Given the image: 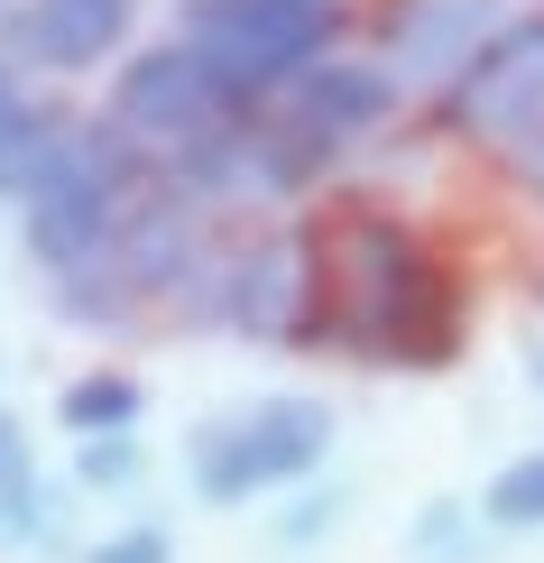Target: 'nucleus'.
Wrapping results in <instances>:
<instances>
[{
  "mask_svg": "<svg viewBox=\"0 0 544 563\" xmlns=\"http://www.w3.org/2000/svg\"><path fill=\"white\" fill-rule=\"evenodd\" d=\"M65 130H75V121H56V111L29 102L19 84H0V195L29 203V185L46 176V157L65 148Z\"/></svg>",
  "mask_w": 544,
  "mask_h": 563,
  "instance_id": "11",
  "label": "nucleus"
},
{
  "mask_svg": "<svg viewBox=\"0 0 544 563\" xmlns=\"http://www.w3.org/2000/svg\"><path fill=\"white\" fill-rule=\"evenodd\" d=\"M323 453H333V407L323 397H258V407L195 434V489L231 508V499L277 489V481H304Z\"/></svg>",
  "mask_w": 544,
  "mask_h": 563,
  "instance_id": "4",
  "label": "nucleus"
},
{
  "mask_svg": "<svg viewBox=\"0 0 544 563\" xmlns=\"http://www.w3.org/2000/svg\"><path fill=\"white\" fill-rule=\"evenodd\" d=\"M75 472H84V481H102V489H111V481H130V472H138V434H92Z\"/></svg>",
  "mask_w": 544,
  "mask_h": 563,
  "instance_id": "15",
  "label": "nucleus"
},
{
  "mask_svg": "<svg viewBox=\"0 0 544 563\" xmlns=\"http://www.w3.org/2000/svg\"><path fill=\"white\" fill-rule=\"evenodd\" d=\"M138 213V167L130 139L111 130H65V148L46 157V176L29 185V250L46 268H92L121 222Z\"/></svg>",
  "mask_w": 544,
  "mask_h": 563,
  "instance_id": "2",
  "label": "nucleus"
},
{
  "mask_svg": "<svg viewBox=\"0 0 544 563\" xmlns=\"http://www.w3.org/2000/svg\"><path fill=\"white\" fill-rule=\"evenodd\" d=\"M314 296H323V268H314V241L304 231H268L258 250L231 260V287H222V314L258 342H296L314 323Z\"/></svg>",
  "mask_w": 544,
  "mask_h": 563,
  "instance_id": "7",
  "label": "nucleus"
},
{
  "mask_svg": "<svg viewBox=\"0 0 544 563\" xmlns=\"http://www.w3.org/2000/svg\"><path fill=\"white\" fill-rule=\"evenodd\" d=\"M489 37H499V0H397L388 10L397 75H462Z\"/></svg>",
  "mask_w": 544,
  "mask_h": 563,
  "instance_id": "8",
  "label": "nucleus"
},
{
  "mask_svg": "<svg viewBox=\"0 0 544 563\" xmlns=\"http://www.w3.org/2000/svg\"><path fill=\"white\" fill-rule=\"evenodd\" d=\"M121 37H130V0H29V10L10 19V46L29 65H56V75L102 65Z\"/></svg>",
  "mask_w": 544,
  "mask_h": 563,
  "instance_id": "9",
  "label": "nucleus"
},
{
  "mask_svg": "<svg viewBox=\"0 0 544 563\" xmlns=\"http://www.w3.org/2000/svg\"><path fill=\"white\" fill-rule=\"evenodd\" d=\"M323 296H333V342L369 351V361H407V369H443L462 314L443 268L415 250L407 222L388 213H351L333 231V268H323Z\"/></svg>",
  "mask_w": 544,
  "mask_h": 563,
  "instance_id": "1",
  "label": "nucleus"
},
{
  "mask_svg": "<svg viewBox=\"0 0 544 563\" xmlns=\"http://www.w3.org/2000/svg\"><path fill=\"white\" fill-rule=\"evenodd\" d=\"M333 29H342V0H195L185 10V46L212 65V84L231 102L296 84L333 46Z\"/></svg>",
  "mask_w": 544,
  "mask_h": 563,
  "instance_id": "3",
  "label": "nucleus"
},
{
  "mask_svg": "<svg viewBox=\"0 0 544 563\" xmlns=\"http://www.w3.org/2000/svg\"><path fill=\"white\" fill-rule=\"evenodd\" d=\"M333 508H342V499H304L296 518H287V536H323V518H333Z\"/></svg>",
  "mask_w": 544,
  "mask_h": 563,
  "instance_id": "17",
  "label": "nucleus"
},
{
  "mask_svg": "<svg viewBox=\"0 0 544 563\" xmlns=\"http://www.w3.org/2000/svg\"><path fill=\"white\" fill-rule=\"evenodd\" d=\"M0 536L10 545L46 536V481H37V453H29V434L10 416H0Z\"/></svg>",
  "mask_w": 544,
  "mask_h": 563,
  "instance_id": "12",
  "label": "nucleus"
},
{
  "mask_svg": "<svg viewBox=\"0 0 544 563\" xmlns=\"http://www.w3.org/2000/svg\"><path fill=\"white\" fill-rule=\"evenodd\" d=\"M489 518L499 527H544V453H526V462H508L499 481H489Z\"/></svg>",
  "mask_w": 544,
  "mask_h": 563,
  "instance_id": "14",
  "label": "nucleus"
},
{
  "mask_svg": "<svg viewBox=\"0 0 544 563\" xmlns=\"http://www.w3.org/2000/svg\"><path fill=\"white\" fill-rule=\"evenodd\" d=\"M92 563H176V554H167V527H121L92 545Z\"/></svg>",
  "mask_w": 544,
  "mask_h": 563,
  "instance_id": "16",
  "label": "nucleus"
},
{
  "mask_svg": "<svg viewBox=\"0 0 544 563\" xmlns=\"http://www.w3.org/2000/svg\"><path fill=\"white\" fill-rule=\"evenodd\" d=\"M453 121L489 148L544 157V19H508L453 75Z\"/></svg>",
  "mask_w": 544,
  "mask_h": 563,
  "instance_id": "5",
  "label": "nucleus"
},
{
  "mask_svg": "<svg viewBox=\"0 0 544 563\" xmlns=\"http://www.w3.org/2000/svg\"><path fill=\"white\" fill-rule=\"evenodd\" d=\"M65 426H75L84 443L92 434H130L138 426V379L130 369H92V379H75L65 388Z\"/></svg>",
  "mask_w": 544,
  "mask_h": 563,
  "instance_id": "13",
  "label": "nucleus"
},
{
  "mask_svg": "<svg viewBox=\"0 0 544 563\" xmlns=\"http://www.w3.org/2000/svg\"><path fill=\"white\" fill-rule=\"evenodd\" d=\"M111 121H121L130 139H157V148H195V139L231 130V92L212 84V65L195 56V46H148V56L121 65Z\"/></svg>",
  "mask_w": 544,
  "mask_h": 563,
  "instance_id": "6",
  "label": "nucleus"
},
{
  "mask_svg": "<svg viewBox=\"0 0 544 563\" xmlns=\"http://www.w3.org/2000/svg\"><path fill=\"white\" fill-rule=\"evenodd\" d=\"M287 92H296V121L314 139H351V130H369L378 111L397 102V75L388 65H304Z\"/></svg>",
  "mask_w": 544,
  "mask_h": 563,
  "instance_id": "10",
  "label": "nucleus"
},
{
  "mask_svg": "<svg viewBox=\"0 0 544 563\" xmlns=\"http://www.w3.org/2000/svg\"><path fill=\"white\" fill-rule=\"evenodd\" d=\"M535 388H544V351H535Z\"/></svg>",
  "mask_w": 544,
  "mask_h": 563,
  "instance_id": "18",
  "label": "nucleus"
}]
</instances>
